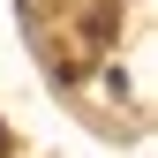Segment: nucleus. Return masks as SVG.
Instances as JSON below:
<instances>
[{
	"label": "nucleus",
	"instance_id": "f257e3e1",
	"mask_svg": "<svg viewBox=\"0 0 158 158\" xmlns=\"http://www.w3.org/2000/svg\"><path fill=\"white\" fill-rule=\"evenodd\" d=\"M0 143H8V135H0Z\"/></svg>",
	"mask_w": 158,
	"mask_h": 158
}]
</instances>
